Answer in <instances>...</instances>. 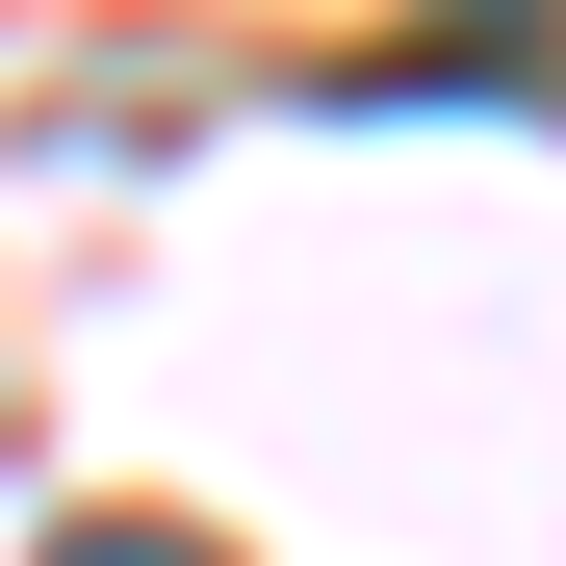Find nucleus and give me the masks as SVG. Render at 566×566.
I'll return each mask as SVG.
<instances>
[{"label": "nucleus", "mask_w": 566, "mask_h": 566, "mask_svg": "<svg viewBox=\"0 0 566 566\" xmlns=\"http://www.w3.org/2000/svg\"><path fill=\"white\" fill-rule=\"evenodd\" d=\"M52 566H207V541H180V515H77Z\"/></svg>", "instance_id": "nucleus-1"}]
</instances>
